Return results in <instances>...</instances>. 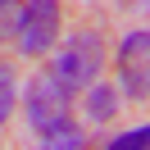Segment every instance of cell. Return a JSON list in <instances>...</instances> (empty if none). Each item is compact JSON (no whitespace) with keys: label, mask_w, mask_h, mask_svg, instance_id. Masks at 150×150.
Listing matches in <instances>:
<instances>
[{"label":"cell","mask_w":150,"mask_h":150,"mask_svg":"<svg viewBox=\"0 0 150 150\" xmlns=\"http://www.w3.org/2000/svg\"><path fill=\"white\" fill-rule=\"evenodd\" d=\"M23 114H28L32 132H37L46 146H82L77 118H73V96H68L50 73L32 77V82L23 86Z\"/></svg>","instance_id":"6da1fadb"},{"label":"cell","mask_w":150,"mask_h":150,"mask_svg":"<svg viewBox=\"0 0 150 150\" xmlns=\"http://www.w3.org/2000/svg\"><path fill=\"white\" fill-rule=\"evenodd\" d=\"M105 64V41L100 32H73V37L59 46V55L50 59V77H55L64 91H86L96 82Z\"/></svg>","instance_id":"7a4b0ae2"},{"label":"cell","mask_w":150,"mask_h":150,"mask_svg":"<svg viewBox=\"0 0 150 150\" xmlns=\"http://www.w3.org/2000/svg\"><path fill=\"white\" fill-rule=\"evenodd\" d=\"M59 23H64V9L59 0H28L18 9V23H14V41L28 59H41L50 46L59 41Z\"/></svg>","instance_id":"3957f363"},{"label":"cell","mask_w":150,"mask_h":150,"mask_svg":"<svg viewBox=\"0 0 150 150\" xmlns=\"http://www.w3.org/2000/svg\"><path fill=\"white\" fill-rule=\"evenodd\" d=\"M118 77H123V91L132 100H146L150 91V37L146 32H127L118 46Z\"/></svg>","instance_id":"277c9868"},{"label":"cell","mask_w":150,"mask_h":150,"mask_svg":"<svg viewBox=\"0 0 150 150\" xmlns=\"http://www.w3.org/2000/svg\"><path fill=\"white\" fill-rule=\"evenodd\" d=\"M86 114H91L96 123H105V118H114L118 114V91L114 86H86Z\"/></svg>","instance_id":"5b68a950"},{"label":"cell","mask_w":150,"mask_h":150,"mask_svg":"<svg viewBox=\"0 0 150 150\" xmlns=\"http://www.w3.org/2000/svg\"><path fill=\"white\" fill-rule=\"evenodd\" d=\"M14 100H18V86H14V73L5 64H0V127L9 123V114H14Z\"/></svg>","instance_id":"8992f818"},{"label":"cell","mask_w":150,"mask_h":150,"mask_svg":"<svg viewBox=\"0 0 150 150\" xmlns=\"http://www.w3.org/2000/svg\"><path fill=\"white\" fill-rule=\"evenodd\" d=\"M18 9H23V0H0V41H5V37H14Z\"/></svg>","instance_id":"52a82bcc"},{"label":"cell","mask_w":150,"mask_h":150,"mask_svg":"<svg viewBox=\"0 0 150 150\" xmlns=\"http://www.w3.org/2000/svg\"><path fill=\"white\" fill-rule=\"evenodd\" d=\"M146 141H150V127H132V132H123V137H114L109 146L114 150H141Z\"/></svg>","instance_id":"ba28073f"}]
</instances>
